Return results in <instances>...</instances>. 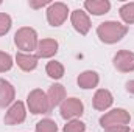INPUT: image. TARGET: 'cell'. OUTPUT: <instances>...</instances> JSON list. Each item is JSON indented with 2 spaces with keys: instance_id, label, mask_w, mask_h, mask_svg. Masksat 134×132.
<instances>
[{
  "instance_id": "obj_20",
  "label": "cell",
  "mask_w": 134,
  "mask_h": 132,
  "mask_svg": "<svg viewBox=\"0 0 134 132\" xmlns=\"http://www.w3.org/2000/svg\"><path fill=\"white\" fill-rule=\"evenodd\" d=\"M86 131V124L80 120H70L64 126V132H84Z\"/></svg>"
},
{
  "instance_id": "obj_15",
  "label": "cell",
  "mask_w": 134,
  "mask_h": 132,
  "mask_svg": "<svg viewBox=\"0 0 134 132\" xmlns=\"http://www.w3.org/2000/svg\"><path fill=\"white\" fill-rule=\"evenodd\" d=\"M84 8L87 13H91L94 16H103L111 9V3L108 0H86Z\"/></svg>"
},
{
  "instance_id": "obj_22",
  "label": "cell",
  "mask_w": 134,
  "mask_h": 132,
  "mask_svg": "<svg viewBox=\"0 0 134 132\" xmlns=\"http://www.w3.org/2000/svg\"><path fill=\"white\" fill-rule=\"evenodd\" d=\"M11 67H13V58L8 53L0 51V73L11 70Z\"/></svg>"
},
{
  "instance_id": "obj_11",
  "label": "cell",
  "mask_w": 134,
  "mask_h": 132,
  "mask_svg": "<svg viewBox=\"0 0 134 132\" xmlns=\"http://www.w3.org/2000/svg\"><path fill=\"white\" fill-rule=\"evenodd\" d=\"M58 53V42L55 39H42L37 44L36 56L37 58H52Z\"/></svg>"
},
{
  "instance_id": "obj_1",
  "label": "cell",
  "mask_w": 134,
  "mask_h": 132,
  "mask_svg": "<svg viewBox=\"0 0 134 132\" xmlns=\"http://www.w3.org/2000/svg\"><path fill=\"white\" fill-rule=\"evenodd\" d=\"M128 33V27L122 25L120 22H114V20H108L98 25L97 34L100 37L101 42L104 44H115L119 40H122Z\"/></svg>"
},
{
  "instance_id": "obj_18",
  "label": "cell",
  "mask_w": 134,
  "mask_h": 132,
  "mask_svg": "<svg viewBox=\"0 0 134 132\" xmlns=\"http://www.w3.org/2000/svg\"><path fill=\"white\" fill-rule=\"evenodd\" d=\"M119 14L122 17V20L128 25H133L134 23V2L130 3H125L120 9H119Z\"/></svg>"
},
{
  "instance_id": "obj_2",
  "label": "cell",
  "mask_w": 134,
  "mask_h": 132,
  "mask_svg": "<svg viewBox=\"0 0 134 132\" xmlns=\"http://www.w3.org/2000/svg\"><path fill=\"white\" fill-rule=\"evenodd\" d=\"M14 44L17 45V48L22 53H31L37 48V33L30 27H24L19 28L14 34Z\"/></svg>"
},
{
  "instance_id": "obj_9",
  "label": "cell",
  "mask_w": 134,
  "mask_h": 132,
  "mask_svg": "<svg viewBox=\"0 0 134 132\" xmlns=\"http://www.w3.org/2000/svg\"><path fill=\"white\" fill-rule=\"evenodd\" d=\"M70 22H72L73 28L83 36H86L91 30V19L83 9H75L70 14Z\"/></svg>"
},
{
  "instance_id": "obj_14",
  "label": "cell",
  "mask_w": 134,
  "mask_h": 132,
  "mask_svg": "<svg viewBox=\"0 0 134 132\" xmlns=\"http://www.w3.org/2000/svg\"><path fill=\"white\" fill-rule=\"evenodd\" d=\"M37 59L39 58L36 55H33V53H22V51H19L16 55V62L24 71H33L37 67Z\"/></svg>"
},
{
  "instance_id": "obj_7",
  "label": "cell",
  "mask_w": 134,
  "mask_h": 132,
  "mask_svg": "<svg viewBox=\"0 0 134 132\" xmlns=\"http://www.w3.org/2000/svg\"><path fill=\"white\" fill-rule=\"evenodd\" d=\"M25 117H27V110H25V104L22 101H16L13 103V106L8 109V112L5 113L3 117V121L5 124L8 126H14V124H20L25 121Z\"/></svg>"
},
{
  "instance_id": "obj_27",
  "label": "cell",
  "mask_w": 134,
  "mask_h": 132,
  "mask_svg": "<svg viewBox=\"0 0 134 132\" xmlns=\"http://www.w3.org/2000/svg\"><path fill=\"white\" fill-rule=\"evenodd\" d=\"M133 132H134V131H133Z\"/></svg>"
},
{
  "instance_id": "obj_3",
  "label": "cell",
  "mask_w": 134,
  "mask_h": 132,
  "mask_svg": "<svg viewBox=\"0 0 134 132\" xmlns=\"http://www.w3.org/2000/svg\"><path fill=\"white\" fill-rule=\"evenodd\" d=\"M131 121L130 112L125 109H112L111 112H106L100 118V126L103 129L115 128V126H128Z\"/></svg>"
},
{
  "instance_id": "obj_16",
  "label": "cell",
  "mask_w": 134,
  "mask_h": 132,
  "mask_svg": "<svg viewBox=\"0 0 134 132\" xmlns=\"http://www.w3.org/2000/svg\"><path fill=\"white\" fill-rule=\"evenodd\" d=\"M78 86L81 87V89H94V87H97L98 86V81H100V78H98V75H97V71H92V70H86V71H83L80 76H78Z\"/></svg>"
},
{
  "instance_id": "obj_5",
  "label": "cell",
  "mask_w": 134,
  "mask_h": 132,
  "mask_svg": "<svg viewBox=\"0 0 134 132\" xmlns=\"http://www.w3.org/2000/svg\"><path fill=\"white\" fill-rule=\"evenodd\" d=\"M67 14H69V8H67L66 3L63 2H55V3H50L48 5V9H47V20L52 27H61L67 19Z\"/></svg>"
},
{
  "instance_id": "obj_25",
  "label": "cell",
  "mask_w": 134,
  "mask_h": 132,
  "mask_svg": "<svg viewBox=\"0 0 134 132\" xmlns=\"http://www.w3.org/2000/svg\"><path fill=\"white\" fill-rule=\"evenodd\" d=\"M126 90L134 95V81H128V82H126Z\"/></svg>"
},
{
  "instance_id": "obj_26",
  "label": "cell",
  "mask_w": 134,
  "mask_h": 132,
  "mask_svg": "<svg viewBox=\"0 0 134 132\" xmlns=\"http://www.w3.org/2000/svg\"><path fill=\"white\" fill-rule=\"evenodd\" d=\"M0 5H2V2H0Z\"/></svg>"
},
{
  "instance_id": "obj_12",
  "label": "cell",
  "mask_w": 134,
  "mask_h": 132,
  "mask_svg": "<svg viewBox=\"0 0 134 132\" xmlns=\"http://www.w3.org/2000/svg\"><path fill=\"white\" fill-rule=\"evenodd\" d=\"M47 98H48V103H50V110L55 109L56 106H61L63 101L66 99V89H64V86H61V84L50 86V89L47 92Z\"/></svg>"
},
{
  "instance_id": "obj_6",
  "label": "cell",
  "mask_w": 134,
  "mask_h": 132,
  "mask_svg": "<svg viewBox=\"0 0 134 132\" xmlns=\"http://www.w3.org/2000/svg\"><path fill=\"white\" fill-rule=\"evenodd\" d=\"M59 112L64 120H75L76 117L83 115L84 106L78 98H66L59 106Z\"/></svg>"
},
{
  "instance_id": "obj_8",
  "label": "cell",
  "mask_w": 134,
  "mask_h": 132,
  "mask_svg": "<svg viewBox=\"0 0 134 132\" xmlns=\"http://www.w3.org/2000/svg\"><path fill=\"white\" fill-rule=\"evenodd\" d=\"M114 67L122 73H130L134 70V53L128 50H120L114 56Z\"/></svg>"
},
{
  "instance_id": "obj_19",
  "label": "cell",
  "mask_w": 134,
  "mask_h": 132,
  "mask_svg": "<svg viewBox=\"0 0 134 132\" xmlns=\"http://www.w3.org/2000/svg\"><path fill=\"white\" fill-rule=\"evenodd\" d=\"M36 132H58V126L53 120L45 118L36 124Z\"/></svg>"
},
{
  "instance_id": "obj_17",
  "label": "cell",
  "mask_w": 134,
  "mask_h": 132,
  "mask_svg": "<svg viewBox=\"0 0 134 132\" xmlns=\"http://www.w3.org/2000/svg\"><path fill=\"white\" fill-rule=\"evenodd\" d=\"M45 71H47V75L50 76V78H53V79H61L63 76H64V65L61 64V62H58V61H50L47 67H45Z\"/></svg>"
},
{
  "instance_id": "obj_21",
  "label": "cell",
  "mask_w": 134,
  "mask_h": 132,
  "mask_svg": "<svg viewBox=\"0 0 134 132\" xmlns=\"http://www.w3.org/2000/svg\"><path fill=\"white\" fill-rule=\"evenodd\" d=\"M11 23H13L11 17L6 13H0V36H5L11 30Z\"/></svg>"
},
{
  "instance_id": "obj_23",
  "label": "cell",
  "mask_w": 134,
  "mask_h": 132,
  "mask_svg": "<svg viewBox=\"0 0 134 132\" xmlns=\"http://www.w3.org/2000/svg\"><path fill=\"white\" fill-rule=\"evenodd\" d=\"M45 5H50V2H48V0H37V2L30 0V6H31V8H34V9L42 8V6H45Z\"/></svg>"
},
{
  "instance_id": "obj_4",
  "label": "cell",
  "mask_w": 134,
  "mask_h": 132,
  "mask_svg": "<svg viewBox=\"0 0 134 132\" xmlns=\"http://www.w3.org/2000/svg\"><path fill=\"white\" fill-rule=\"evenodd\" d=\"M27 106L30 109V112L34 115L39 113H48L50 112V103L47 98V93L42 92L41 89H34L28 93L27 97Z\"/></svg>"
},
{
  "instance_id": "obj_13",
  "label": "cell",
  "mask_w": 134,
  "mask_h": 132,
  "mask_svg": "<svg viewBox=\"0 0 134 132\" xmlns=\"http://www.w3.org/2000/svg\"><path fill=\"white\" fill-rule=\"evenodd\" d=\"M16 90L13 87L11 82H8L6 79H0V107H8L13 101H14Z\"/></svg>"
},
{
  "instance_id": "obj_10",
  "label": "cell",
  "mask_w": 134,
  "mask_h": 132,
  "mask_svg": "<svg viewBox=\"0 0 134 132\" xmlns=\"http://www.w3.org/2000/svg\"><path fill=\"white\" fill-rule=\"evenodd\" d=\"M112 103H114L112 93L109 90H106V89L97 90L95 95H94V98H92V106L97 110H106V109H109L112 106Z\"/></svg>"
},
{
  "instance_id": "obj_24",
  "label": "cell",
  "mask_w": 134,
  "mask_h": 132,
  "mask_svg": "<svg viewBox=\"0 0 134 132\" xmlns=\"http://www.w3.org/2000/svg\"><path fill=\"white\" fill-rule=\"evenodd\" d=\"M104 132H130V128L128 126H115V128L104 129Z\"/></svg>"
}]
</instances>
